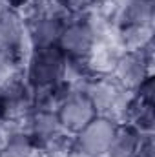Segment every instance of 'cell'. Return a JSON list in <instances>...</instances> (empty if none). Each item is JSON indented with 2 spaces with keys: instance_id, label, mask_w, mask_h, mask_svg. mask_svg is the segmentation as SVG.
<instances>
[{
  "instance_id": "obj_6",
  "label": "cell",
  "mask_w": 155,
  "mask_h": 157,
  "mask_svg": "<svg viewBox=\"0 0 155 157\" xmlns=\"http://www.w3.org/2000/svg\"><path fill=\"white\" fill-rule=\"evenodd\" d=\"M29 49L31 48L28 42L22 15L15 9L4 7L0 11V53L26 62Z\"/></svg>"
},
{
  "instance_id": "obj_1",
  "label": "cell",
  "mask_w": 155,
  "mask_h": 157,
  "mask_svg": "<svg viewBox=\"0 0 155 157\" xmlns=\"http://www.w3.org/2000/svg\"><path fill=\"white\" fill-rule=\"evenodd\" d=\"M78 90H82L89 102L93 104L97 115L112 117L115 121H122V113L130 102L133 91L124 90L110 73H99L84 82Z\"/></svg>"
},
{
  "instance_id": "obj_8",
  "label": "cell",
  "mask_w": 155,
  "mask_h": 157,
  "mask_svg": "<svg viewBox=\"0 0 155 157\" xmlns=\"http://www.w3.org/2000/svg\"><path fill=\"white\" fill-rule=\"evenodd\" d=\"M24 128L33 139V143L40 148L44 143L53 139L55 135L62 133V126L55 110H46V108H33L26 117H24Z\"/></svg>"
},
{
  "instance_id": "obj_12",
  "label": "cell",
  "mask_w": 155,
  "mask_h": 157,
  "mask_svg": "<svg viewBox=\"0 0 155 157\" xmlns=\"http://www.w3.org/2000/svg\"><path fill=\"white\" fill-rule=\"evenodd\" d=\"M75 88L68 80H59L49 86H42L33 90V108H46V110H55L62 104V101L73 91Z\"/></svg>"
},
{
  "instance_id": "obj_5",
  "label": "cell",
  "mask_w": 155,
  "mask_h": 157,
  "mask_svg": "<svg viewBox=\"0 0 155 157\" xmlns=\"http://www.w3.org/2000/svg\"><path fill=\"white\" fill-rule=\"evenodd\" d=\"M120 122L112 117L95 115L78 133L73 135V146L95 157H102L112 144Z\"/></svg>"
},
{
  "instance_id": "obj_18",
  "label": "cell",
  "mask_w": 155,
  "mask_h": 157,
  "mask_svg": "<svg viewBox=\"0 0 155 157\" xmlns=\"http://www.w3.org/2000/svg\"><path fill=\"white\" fill-rule=\"evenodd\" d=\"M2 9H4V4H2V2H0V11H2Z\"/></svg>"
},
{
  "instance_id": "obj_17",
  "label": "cell",
  "mask_w": 155,
  "mask_h": 157,
  "mask_svg": "<svg viewBox=\"0 0 155 157\" xmlns=\"http://www.w3.org/2000/svg\"><path fill=\"white\" fill-rule=\"evenodd\" d=\"M6 137H7V124L6 122H0V148L6 143Z\"/></svg>"
},
{
  "instance_id": "obj_4",
  "label": "cell",
  "mask_w": 155,
  "mask_h": 157,
  "mask_svg": "<svg viewBox=\"0 0 155 157\" xmlns=\"http://www.w3.org/2000/svg\"><path fill=\"white\" fill-rule=\"evenodd\" d=\"M97 42L99 40L93 26L82 13V15H71L68 18L57 46L66 55V59H89Z\"/></svg>"
},
{
  "instance_id": "obj_3",
  "label": "cell",
  "mask_w": 155,
  "mask_h": 157,
  "mask_svg": "<svg viewBox=\"0 0 155 157\" xmlns=\"http://www.w3.org/2000/svg\"><path fill=\"white\" fill-rule=\"evenodd\" d=\"M110 75L124 90L135 91L150 75H153V40L139 51H120Z\"/></svg>"
},
{
  "instance_id": "obj_14",
  "label": "cell",
  "mask_w": 155,
  "mask_h": 157,
  "mask_svg": "<svg viewBox=\"0 0 155 157\" xmlns=\"http://www.w3.org/2000/svg\"><path fill=\"white\" fill-rule=\"evenodd\" d=\"M135 157H155V146H153V133H144L137 150Z\"/></svg>"
},
{
  "instance_id": "obj_9",
  "label": "cell",
  "mask_w": 155,
  "mask_h": 157,
  "mask_svg": "<svg viewBox=\"0 0 155 157\" xmlns=\"http://www.w3.org/2000/svg\"><path fill=\"white\" fill-rule=\"evenodd\" d=\"M24 121V119H22ZM22 121H11L7 124V137L0 148V157H40L39 148L24 128Z\"/></svg>"
},
{
  "instance_id": "obj_15",
  "label": "cell",
  "mask_w": 155,
  "mask_h": 157,
  "mask_svg": "<svg viewBox=\"0 0 155 157\" xmlns=\"http://www.w3.org/2000/svg\"><path fill=\"white\" fill-rule=\"evenodd\" d=\"M0 2L4 4V7L15 9V11H22V9L29 4V0H0Z\"/></svg>"
},
{
  "instance_id": "obj_13",
  "label": "cell",
  "mask_w": 155,
  "mask_h": 157,
  "mask_svg": "<svg viewBox=\"0 0 155 157\" xmlns=\"http://www.w3.org/2000/svg\"><path fill=\"white\" fill-rule=\"evenodd\" d=\"M59 2L70 15H82L91 7H95L99 0H59Z\"/></svg>"
},
{
  "instance_id": "obj_11",
  "label": "cell",
  "mask_w": 155,
  "mask_h": 157,
  "mask_svg": "<svg viewBox=\"0 0 155 157\" xmlns=\"http://www.w3.org/2000/svg\"><path fill=\"white\" fill-rule=\"evenodd\" d=\"M142 135L144 133H141L139 130H135L131 124L120 122V126L117 130L112 144L108 146L106 154L102 157H135Z\"/></svg>"
},
{
  "instance_id": "obj_2",
  "label": "cell",
  "mask_w": 155,
  "mask_h": 157,
  "mask_svg": "<svg viewBox=\"0 0 155 157\" xmlns=\"http://www.w3.org/2000/svg\"><path fill=\"white\" fill-rule=\"evenodd\" d=\"M64 70H66V55L60 51L59 46H49V48L29 49L22 73L26 82L33 90H37L62 80Z\"/></svg>"
},
{
  "instance_id": "obj_10",
  "label": "cell",
  "mask_w": 155,
  "mask_h": 157,
  "mask_svg": "<svg viewBox=\"0 0 155 157\" xmlns=\"http://www.w3.org/2000/svg\"><path fill=\"white\" fill-rule=\"evenodd\" d=\"M155 20V0H126L115 13V28L150 26Z\"/></svg>"
},
{
  "instance_id": "obj_16",
  "label": "cell",
  "mask_w": 155,
  "mask_h": 157,
  "mask_svg": "<svg viewBox=\"0 0 155 157\" xmlns=\"http://www.w3.org/2000/svg\"><path fill=\"white\" fill-rule=\"evenodd\" d=\"M66 157H95V155H89V154H86V152L78 150V148H75V146H71V150L66 154Z\"/></svg>"
},
{
  "instance_id": "obj_7",
  "label": "cell",
  "mask_w": 155,
  "mask_h": 157,
  "mask_svg": "<svg viewBox=\"0 0 155 157\" xmlns=\"http://www.w3.org/2000/svg\"><path fill=\"white\" fill-rule=\"evenodd\" d=\"M57 115H59L62 130L70 135H75L97 115V112L93 104L89 102L88 95L82 90L75 88L57 108Z\"/></svg>"
}]
</instances>
